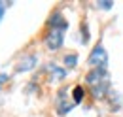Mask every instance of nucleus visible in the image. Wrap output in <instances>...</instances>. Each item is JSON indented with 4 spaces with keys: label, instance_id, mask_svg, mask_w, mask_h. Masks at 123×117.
<instances>
[{
    "label": "nucleus",
    "instance_id": "nucleus-1",
    "mask_svg": "<svg viewBox=\"0 0 123 117\" xmlns=\"http://www.w3.org/2000/svg\"><path fill=\"white\" fill-rule=\"evenodd\" d=\"M87 83L91 87L95 98H104L108 93H112L106 68H93L91 72L87 74Z\"/></svg>",
    "mask_w": 123,
    "mask_h": 117
},
{
    "label": "nucleus",
    "instance_id": "nucleus-2",
    "mask_svg": "<svg viewBox=\"0 0 123 117\" xmlns=\"http://www.w3.org/2000/svg\"><path fill=\"white\" fill-rule=\"evenodd\" d=\"M87 64L93 66V68H106L108 64V53L104 49V45H97L93 47V51L87 57Z\"/></svg>",
    "mask_w": 123,
    "mask_h": 117
},
{
    "label": "nucleus",
    "instance_id": "nucleus-3",
    "mask_svg": "<svg viewBox=\"0 0 123 117\" xmlns=\"http://www.w3.org/2000/svg\"><path fill=\"white\" fill-rule=\"evenodd\" d=\"M64 30H66V29H59V27H51V29H49V32H47V36H46V45H47V49L57 51L59 47H62Z\"/></svg>",
    "mask_w": 123,
    "mask_h": 117
},
{
    "label": "nucleus",
    "instance_id": "nucleus-4",
    "mask_svg": "<svg viewBox=\"0 0 123 117\" xmlns=\"http://www.w3.org/2000/svg\"><path fill=\"white\" fill-rule=\"evenodd\" d=\"M70 96H72V93H68V89H61V91L57 93V100H55V104H57V111H59L61 115L68 113V111L76 106L74 100H70Z\"/></svg>",
    "mask_w": 123,
    "mask_h": 117
},
{
    "label": "nucleus",
    "instance_id": "nucleus-5",
    "mask_svg": "<svg viewBox=\"0 0 123 117\" xmlns=\"http://www.w3.org/2000/svg\"><path fill=\"white\" fill-rule=\"evenodd\" d=\"M36 62H38V57L31 53V55H25V57L21 58V62L17 64V72H27V70H31L36 66Z\"/></svg>",
    "mask_w": 123,
    "mask_h": 117
},
{
    "label": "nucleus",
    "instance_id": "nucleus-6",
    "mask_svg": "<svg viewBox=\"0 0 123 117\" xmlns=\"http://www.w3.org/2000/svg\"><path fill=\"white\" fill-rule=\"evenodd\" d=\"M49 27H59V29H68V23L62 19L61 13H53L49 19Z\"/></svg>",
    "mask_w": 123,
    "mask_h": 117
},
{
    "label": "nucleus",
    "instance_id": "nucleus-7",
    "mask_svg": "<svg viewBox=\"0 0 123 117\" xmlns=\"http://www.w3.org/2000/svg\"><path fill=\"white\" fill-rule=\"evenodd\" d=\"M83 96H85V89L81 87V85L74 87V91H72V100H74V104H80L83 100Z\"/></svg>",
    "mask_w": 123,
    "mask_h": 117
},
{
    "label": "nucleus",
    "instance_id": "nucleus-8",
    "mask_svg": "<svg viewBox=\"0 0 123 117\" xmlns=\"http://www.w3.org/2000/svg\"><path fill=\"white\" fill-rule=\"evenodd\" d=\"M47 70H49V72L53 74V76H55L57 79H64V76H66L64 68H59L57 64H49V66H47Z\"/></svg>",
    "mask_w": 123,
    "mask_h": 117
},
{
    "label": "nucleus",
    "instance_id": "nucleus-9",
    "mask_svg": "<svg viewBox=\"0 0 123 117\" xmlns=\"http://www.w3.org/2000/svg\"><path fill=\"white\" fill-rule=\"evenodd\" d=\"M76 62H78V55L76 53H70V55L64 57V66H68V68H74Z\"/></svg>",
    "mask_w": 123,
    "mask_h": 117
},
{
    "label": "nucleus",
    "instance_id": "nucleus-10",
    "mask_svg": "<svg viewBox=\"0 0 123 117\" xmlns=\"http://www.w3.org/2000/svg\"><path fill=\"white\" fill-rule=\"evenodd\" d=\"M81 42H83V44L89 42V30H87V25H81Z\"/></svg>",
    "mask_w": 123,
    "mask_h": 117
},
{
    "label": "nucleus",
    "instance_id": "nucleus-11",
    "mask_svg": "<svg viewBox=\"0 0 123 117\" xmlns=\"http://www.w3.org/2000/svg\"><path fill=\"white\" fill-rule=\"evenodd\" d=\"M97 6H98V8H102V10H108V8H112V2H110V0H100Z\"/></svg>",
    "mask_w": 123,
    "mask_h": 117
},
{
    "label": "nucleus",
    "instance_id": "nucleus-12",
    "mask_svg": "<svg viewBox=\"0 0 123 117\" xmlns=\"http://www.w3.org/2000/svg\"><path fill=\"white\" fill-rule=\"evenodd\" d=\"M4 10H6V8H4V4L0 2V19H2V15H4Z\"/></svg>",
    "mask_w": 123,
    "mask_h": 117
},
{
    "label": "nucleus",
    "instance_id": "nucleus-13",
    "mask_svg": "<svg viewBox=\"0 0 123 117\" xmlns=\"http://www.w3.org/2000/svg\"><path fill=\"white\" fill-rule=\"evenodd\" d=\"M6 77H8V76H4V74H0V83H4V81H6Z\"/></svg>",
    "mask_w": 123,
    "mask_h": 117
}]
</instances>
